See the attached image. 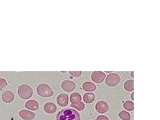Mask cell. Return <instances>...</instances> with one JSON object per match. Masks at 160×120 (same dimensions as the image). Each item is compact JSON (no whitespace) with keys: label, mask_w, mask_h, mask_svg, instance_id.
Here are the masks:
<instances>
[{"label":"cell","mask_w":160,"mask_h":120,"mask_svg":"<svg viewBox=\"0 0 160 120\" xmlns=\"http://www.w3.org/2000/svg\"><path fill=\"white\" fill-rule=\"evenodd\" d=\"M56 120H80V115L73 109H64L57 114Z\"/></svg>","instance_id":"6da1fadb"},{"label":"cell","mask_w":160,"mask_h":120,"mask_svg":"<svg viewBox=\"0 0 160 120\" xmlns=\"http://www.w3.org/2000/svg\"><path fill=\"white\" fill-rule=\"evenodd\" d=\"M18 94L19 97L23 99H29L33 95V89L29 85L22 84L18 88Z\"/></svg>","instance_id":"7a4b0ae2"},{"label":"cell","mask_w":160,"mask_h":120,"mask_svg":"<svg viewBox=\"0 0 160 120\" xmlns=\"http://www.w3.org/2000/svg\"><path fill=\"white\" fill-rule=\"evenodd\" d=\"M38 95L42 97H51L53 95L54 92L49 85L46 84H40L37 88Z\"/></svg>","instance_id":"3957f363"},{"label":"cell","mask_w":160,"mask_h":120,"mask_svg":"<svg viewBox=\"0 0 160 120\" xmlns=\"http://www.w3.org/2000/svg\"><path fill=\"white\" fill-rule=\"evenodd\" d=\"M120 81V77L117 74L112 73L109 74L107 77L106 83L110 87H114L117 85Z\"/></svg>","instance_id":"277c9868"},{"label":"cell","mask_w":160,"mask_h":120,"mask_svg":"<svg viewBox=\"0 0 160 120\" xmlns=\"http://www.w3.org/2000/svg\"><path fill=\"white\" fill-rule=\"evenodd\" d=\"M97 112L100 114L106 113L109 110V105L106 102L103 101H98L95 106Z\"/></svg>","instance_id":"5b68a950"},{"label":"cell","mask_w":160,"mask_h":120,"mask_svg":"<svg viewBox=\"0 0 160 120\" xmlns=\"http://www.w3.org/2000/svg\"><path fill=\"white\" fill-rule=\"evenodd\" d=\"M105 74L101 71H95L92 75V80L94 82L100 83L103 82L105 77Z\"/></svg>","instance_id":"8992f818"},{"label":"cell","mask_w":160,"mask_h":120,"mask_svg":"<svg viewBox=\"0 0 160 120\" xmlns=\"http://www.w3.org/2000/svg\"><path fill=\"white\" fill-rule=\"evenodd\" d=\"M19 115L24 120H33L35 117L34 113L27 110L21 111L19 112Z\"/></svg>","instance_id":"52a82bcc"},{"label":"cell","mask_w":160,"mask_h":120,"mask_svg":"<svg viewBox=\"0 0 160 120\" xmlns=\"http://www.w3.org/2000/svg\"><path fill=\"white\" fill-rule=\"evenodd\" d=\"M62 87L66 92H72L75 88V84L72 81L66 80L62 82Z\"/></svg>","instance_id":"ba28073f"},{"label":"cell","mask_w":160,"mask_h":120,"mask_svg":"<svg viewBox=\"0 0 160 120\" xmlns=\"http://www.w3.org/2000/svg\"><path fill=\"white\" fill-rule=\"evenodd\" d=\"M57 102L60 106H66L68 104V96L66 94H61L57 97Z\"/></svg>","instance_id":"9c48e42d"},{"label":"cell","mask_w":160,"mask_h":120,"mask_svg":"<svg viewBox=\"0 0 160 120\" xmlns=\"http://www.w3.org/2000/svg\"><path fill=\"white\" fill-rule=\"evenodd\" d=\"M25 107L27 109L31 110H37L39 109V103L36 100L31 99L26 102Z\"/></svg>","instance_id":"30bf717a"},{"label":"cell","mask_w":160,"mask_h":120,"mask_svg":"<svg viewBox=\"0 0 160 120\" xmlns=\"http://www.w3.org/2000/svg\"><path fill=\"white\" fill-rule=\"evenodd\" d=\"M2 99L4 102L11 103L14 100V94L11 91H6L2 94Z\"/></svg>","instance_id":"8fae6325"},{"label":"cell","mask_w":160,"mask_h":120,"mask_svg":"<svg viewBox=\"0 0 160 120\" xmlns=\"http://www.w3.org/2000/svg\"><path fill=\"white\" fill-rule=\"evenodd\" d=\"M56 106L55 104L51 102H49L46 104L44 106V109L46 113L52 114L55 113L56 111Z\"/></svg>","instance_id":"7c38bea8"},{"label":"cell","mask_w":160,"mask_h":120,"mask_svg":"<svg viewBox=\"0 0 160 120\" xmlns=\"http://www.w3.org/2000/svg\"><path fill=\"white\" fill-rule=\"evenodd\" d=\"M83 88L85 91L92 92L96 89V86L94 84L89 82L84 83L83 85Z\"/></svg>","instance_id":"4fadbf2b"},{"label":"cell","mask_w":160,"mask_h":120,"mask_svg":"<svg viewBox=\"0 0 160 120\" xmlns=\"http://www.w3.org/2000/svg\"><path fill=\"white\" fill-rule=\"evenodd\" d=\"M83 99L86 103H91L94 100L95 96L92 93H86L84 95Z\"/></svg>","instance_id":"5bb4252c"},{"label":"cell","mask_w":160,"mask_h":120,"mask_svg":"<svg viewBox=\"0 0 160 120\" xmlns=\"http://www.w3.org/2000/svg\"><path fill=\"white\" fill-rule=\"evenodd\" d=\"M81 96L78 93H73L70 96V101L72 103L81 101Z\"/></svg>","instance_id":"9a60e30c"},{"label":"cell","mask_w":160,"mask_h":120,"mask_svg":"<svg viewBox=\"0 0 160 120\" xmlns=\"http://www.w3.org/2000/svg\"><path fill=\"white\" fill-rule=\"evenodd\" d=\"M133 83V80H129L126 81L124 85L125 89L128 92L133 91L134 89Z\"/></svg>","instance_id":"2e32d148"},{"label":"cell","mask_w":160,"mask_h":120,"mask_svg":"<svg viewBox=\"0 0 160 120\" xmlns=\"http://www.w3.org/2000/svg\"><path fill=\"white\" fill-rule=\"evenodd\" d=\"M71 106L73 108L77 109L78 111L83 110L85 109L84 104L83 102H81V101L72 103Z\"/></svg>","instance_id":"e0dca14e"},{"label":"cell","mask_w":160,"mask_h":120,"mask_svg":"<svg viewBox=\"0 0 160 120\" xmlns=\"http://www.w3.org/2000/svg\"><path fill=\"white\" fill-rule=\"evenodd\" d=\"M118 115L121 119L123 120H130L131 119V115L129 113L125 111H122Z\"/></svg>","instance_id":"ac0fdd59"},{"label":"cell","mask_w":160,"mask_h":120,"mask_svg":"<svg viewBox=\"0 0 160 120\" xmlns=\"http://www.w3.org/2000/svg\"><path fill=\"white\" fill-rule=\"evenodd\" d=\"M123 107L127 110L130 111H133L134 109L133 103L129 100L125 101L123 104Z\"/></svg>","instance_id":"d6986e66"},{"label":"cell","mask_w":160,"mask_h":120,"mask_svg":"<svg viewBox=\"0 0 160 120\" xmlns=\"http://www.w3.org/2000/svg\"><path fill=\"white\" fill-rule=\"evenodd\" d=\"M7 85V83L5 79L4 78H0V91L2 90V89Z\"/></svg>","instance_id":"ffe728a7"},{"label":"cell","mask_w":160,"mask_h":120,"mask_svg":"<svg viewBox=\"0 0 160 120\" xmlns=\"http://www.w3.org/2000/svg\"><path fill=\"white\" fill-rule=\"evenodd\" d=\"M70 74L72 75V76H74L75 77H79L80 76L82 72L81 71H70Z\"/></svg>","instance_id":"44dd1931"},{"label":"cell","mask_w":160,"mask_h":120,"mask_svg":"<svg viewBox=\"0 0 160 120\" xmlns=\"http://www.w3.org/2000/svg\"><path fill=\"white\" fill-rule=\"evenodd\" d=\"M96 120H109L106 116L104 115H100L97 117Z\"/></svg>","instance_id":"7402d4cb"},{"label":"cell","mask_w":160,"mask_h":120,"mask_svg":"<svg viewBox=\"0 0 160 120\" xmlns=\"http://www.w3.org/2000/svg\"><path fill=\"white\" fill-rule=\"evenodd\" d=\"M134 93H132V99L133 100H134L133 99V95Z\"/></svg>","instance_id":"603a6c76"},{"label":"cell","mask_w":160,"mask_h":120,"mask_svg":"<svg viewBox=\"0 0 160 120\" xmlns=\"http://www.w3.org/2000/svg\"><path fill=\"white\" fill-rule=\"evenodd\" d=\"M133 72H132V77H133Z\"/></svg>","instance_id":"cb8c5ba5"}]
</instances>
